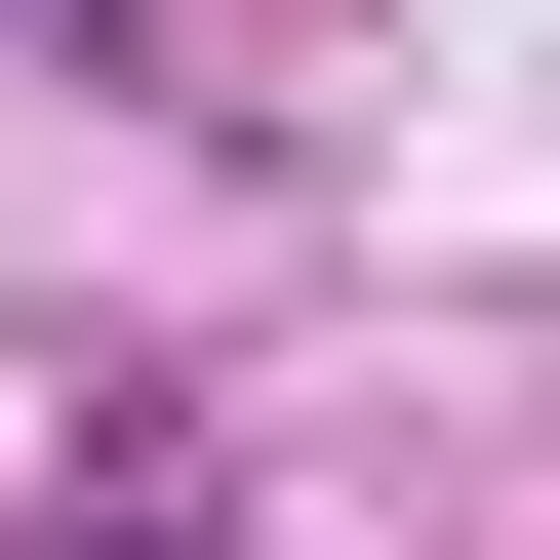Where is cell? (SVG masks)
I'll return each mask as SVG.
<instances>
[{
    "label": "cell",
    "mask_w": 560,
    "mask_h": 560,
    "mask_svg": "<svg viewBox=\"0 0 560 560\" xmlns=\"http://www.w3.org/2000/svg\"><path fill=\"white\" fill-rule=\"evenodd\" d=\"M40 560H200V441H161V480H120V521H40Z\"/></svg>",
    "instance_id": "cell-1"
}]
</instances>
